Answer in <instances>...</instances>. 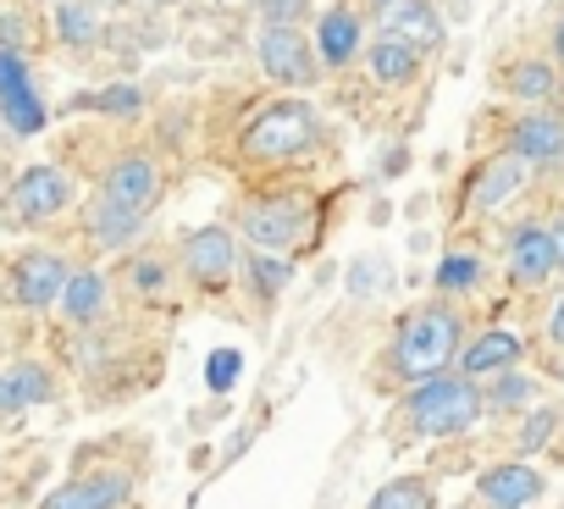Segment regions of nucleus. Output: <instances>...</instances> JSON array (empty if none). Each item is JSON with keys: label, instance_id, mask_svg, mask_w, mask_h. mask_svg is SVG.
Here are the masks:
<instances>
[{"label": "nucleus", "instance_id": "dca6fc26", "mask_svg": "<svg viewBox=\"0 0 564 509\" xmlns=\"http://www.w3.org/2000/svg\"><path fill=\"white\" fill-rule=\"evenodd\" d=\"M133 498V476L122 470H95V476H78L67 487H56L45 498V509H122Z\"/></svg>", "mask_w": 564, "mask_h": 509}, {"label": "nucleus", "instance_id": "4be33fe9", "mask_svg": "<svg viewBox=\"0 0 564 509\" xmlns=\"http://www.w3.org/2000/svg\"><path fill=\"white\" fill-rule=\"evenodd\" d=\"M243 283H249V300L260 294V316H265L276 305L282 283H289V261L271 254V249H243Z\"/></svg>", "mask_w": 564, "mask_h": 509}, {"label": "nucleus", "instance_id": "473e14b6", "mask_svg": "<svg viewBox=\"0 0 564 509\" xmlns=\"http://www.w3.org/2000/svg\"><path fill=\"white\" fill-rule=\"evenodd\" d=\"M558 448H564V421H558Z\"/></svg>", "mask_w": 564, "mask_h": 509}, {"label": "nucleus", "instance_id": "7ed1b4c3", "mask_svg": "<svg viewBox=\"0 0 564 509\" xmlns=\"http://www.w3.org/2000/svg\"><path fill=\"white\" fill-rule=\"evenodd\" d=\"M481 410H487L481 382H470V377H459V371H454V377L437 371V377L404 388L399 421H404L410 437H459V432H470V426L481 421Z\"/></svg>", "mask_w": 564, "mask_h": 509}, {"label": "nucleus", "instance_id": "9d476101", "mask_svg": "<svg viewBox=\"0 0 564 509\" xmlns=\"http://www.w3.org/2000/svg\"><path fill=\"white\" fill-rule=\"evenodd\" d=\"M67 278H73V272H67L62 254L29 249V254H18V261H12V300H18L23 311H45V305L62 300Z\"/></svg>", "mask_w": 564, "mask_h": 509}, {"label": "nucleus", "instance_id": "f8f14e48", "mask_svg": "<svg viewBox=\"0 0 564 509\" xmlns=\"http://www.w3.org/2000/svg\"><path fill=\"white\" fill-rule=\"evenodd\" d=\"M553 272H558V238H553V227L520 221V227L509 232V278H514L520 289H542Z\"/></svg>", "mask_w": 564, "mask_h": 509}, {"label": "nucleus", "instance_id": "bb28decb", "mask_svg": "<svg viewBox=\"0 0 564 509\" xmlns=\"http://www.w3.org/2000/svg\"><path fill=\"white\" fill-rule=\"evenodd\" d=\"M465 283H481V261H465V254H459V261L443 267L437 289H443V294H465Z\"/></svg>", "mask_w": 564, "mask_h": 509}, {"label": "nucleus", "instance_id": "6e6552de", "mask_svg": "<svg viewBox=\"0 0 564 509\" xmlns=\"http://www.w3.org/2000/svg\"><path fill=\"white\" fill-rule=\"evenodd\" d=\"M547 492V476L531 459H503L476 476V503L481 509H531Z\"/></svg>", "mask_w": 564, "mask_h": 509}, {"label": "nucleus", "instance_id": "7c9ffc66", "mask_svg": "<svg viewBox=\"0 0 564 509\" xmlns=\"http://www.w3.org/2000/svg\"><path fill=\"white\" fill-rule=\"evenodd\" d=\"M547 45H553V62L564 67V12L553 18V40H547Z\"/></svg>", "mask_w": 564, "mask_h": 509}, {"label": "nucleus", "instance_id": "1a4fd4ad", "mask_svg": "<svg viewBox=\"0 0 564 509\" xmlns=\"http://www.w3.org/2000/svg\"><path fill=\"white\" fill-rule=\"evenodd\" d=\"M0 117L12 122V133H40L45 128V100L34 95L29 62L12 45H0Z\"/></svg>", "mask_w": 564, "mask_h": 509}, {"label": "nucleus", "instance_id": "20e7f679", "mask_svg": "<svg viewBox=\"0 0 564 509\" xmlns=\"http://www.w3.org/2000/svg\"><path fill=\"white\" fill-rule=\"evenodd\" d=\"M254 62H260V73L271 78V84H282V89H294V95H305L311 84H322V51L300 34V29H260V40H254Z\"/></svg>", "mask_w": 564, "mask_h": 509}, {"label": "nucleus", "instance_id": "5701e85b", "mask_svg": "<svg viewBox=\"0 0 564 509\" xmlns=\"http://www.w3.org/2000/svg\"><path fill=\"white\" fill-rule=\"evenodd\" d=\"M366 509H437V487L426 476H393L371 492Z\"/></svg>", "mask_w": 564, "mask_h": 509}, {"label": "nucleus", "instance_id": "393cba45", "mask_svg": "<svg viewBox=\"0 0 564 509\" xmlns=\"http://www.w3.org/2000/svg\"><path fill=\"white\" fill-rule=\"evenodd\" d=\"M56 34H62V45L89 51L100 40V12L84 7V0H62V7H56Z\"/></svg>", "mask_w": 564, "mask_h": 509}, {"label": "nucleus", "instance_id": "39448f33", "mask_svg": "<svg viewBox=\"0 0 564 509\" xmlns=\"http://www.w3.org/2000/svg\"><path fill=\"white\" fill-rule=\"evenodd\" d=\"M305 199L300 194H282V199H249L243 210H238V232H243V243L249 249H271V254H289V249H300V238H305Z\"/></svg>", "mask_w": 564, "mask_h": 509}, {"label": "nucleus", "instance_id": "f257e3e1", "mask_svg": "<svg viewBox=\"0 0 564 509\" xmlns=\"http://www.w3.org/2000/svg\"><path fill=\"white\" fill-rule=\"evenodd\" d=\"M459 344H465V316H459L448 300H426V305H415V311L399 322L388 355L377 360V382H388V388H415V382L448 371L454 355H459Z\"/></svg>", "mask_w": 564, "mask_h": 509}, {"label": "nucleus", "instance_id": "aec40b11", "mask_svg": "<svg viewBox=\"0 0 564 509\" xmlns=\"http://www.w3.org/2000/svg\"><path fill=\"white\" fill-rule=\"evenodd\" d=\"M56 393V382H51V371L45 366H7L0 371V415H12V410H29V404H45Z\"/></svg>", "mask_w": 564, "mask_h": 509}, {"label": "nucleus", "instance_id": "72a5a7b5", "mask_svg": "<svg viewBox=\"0 0 564 509\" xmlns=\"http://www.w3.org/2000/svg\"><path fill=\"white\" fill-rule=\"evenodd\" d=\"M144 7H166V0H144Z\"/></svg>", "mask_w": 564, "mask_h": 509}, {"label": "nucleus", "instance_id": "b1692460", "mask_svg": "<svg viewBox=\"0 0 564 509\" xmlns=\"http://www.w3.org/2000/svg\"><path fill=\"white\" fill-rule=\"evenodd\" d=\"M62 311H67L73 322H95V316L106 311V278H100V272H78V278H67V289H62Z\"/></svg>", "mask_w": 564, "mask_h": 509}, {"label": "nucleus", "instance_id": "ddd939ff", "mask_svg": "<svg viewBox=\"0 0 564 509\" xmlns=\"http://www.w3.org/2000/svg\"><path fill=\"white\" fill-rule=\"evenodd\" d=\"M520 355H525V338H520L514 327H481L470 344H459L454 371H459V377H470V382H487V377H498V371L520 366Z\"/></svg>", "mask_w": 564, "mask_h": 509}, {"label": "nucleus", "instance_id": "a211bd4d", "mask_svg": "<svg viewBox=\"0 0 564 509\" xmlns=\"http://www.w3.org/2000/svg\"><path fill=\"white\" fill-rule=\"evenodd\" d=\"M382 34L415 45L421 56L443 45V18L426 7V0H388V12H382Z\"/></svg>", "mask_w": 564, "mask_h": 509}, {"label": "nucleus", "instance_id": "0eeeda50", "mask_svg": "<svg viewBox=\"0 0 564 509\" xmlns=\"http://www.w3.org/2000/svg\"><path fill=\"white\" fill-rule=\"evenodd\" d=\"M238 267H243V249H238V238H232L227 227H199V232H188V243H183L188 289H199V294H221V289L232 283Z\"/></svg>", "mask_w": 564, "mask_h": 509}, {"label": "nucleus", "instance_id": "a878e982", "mask_svg": "<svg viewBox=\"0 0 564 509\" xmlns=\"http://www.w3.org/2000/svg\"><path fill=\"white\" fill-rule=\"evenodd\" d=\"M311 12V0H260V23L265 29H300Z\"/></svg>", "mask_w": 564, "mask_h": 509}, {"label": "nucleus", "instance_id": "412c9836", "mask_svg": "<svg viewBox=\"0 0 564 509\" xmlns=\"http://www.w3.org/2000/svg\"><path fill=\"white\" fill-rule=\"evenodd\" d=\"M503 89H509L514 100L547 106V100L558 95V62H553V56H525V62H514V67L503 73Z\"/></svg>", "mask_w": 564, "mask_h": 509}, {"label": "nucleus", "instance_id": "cd10ccee", "mask_svg": "<svg viewBox=\"0 0 564 509\" xmlns=\"http://www.w3.org/2000/svg\"><path fill=\"white\" fill-rule=\"evenodd\" d=\"M558 421H564V415H553V410H536V415H531V426L520 432V454H531L542 437H553V432H558Z\"/></svg>", "mask_w": 564, "mask_h": 509}, {"label": "nucleus", "instance_id": "f3484780", "mask_svg": "<svg viewBox=\"0 0 564 509\" xmlns=\"http://www.w3.org/2000/svg\"><path fill=\"white\" fill-rule=\"evenodd\" d=\"M366 73L377 89H410V84H421V51L393 34H377L366 45Z\"/></svg>", "mask_w": 564, "mask_h": 509}, {"label": "nucleus", "instance_id": "4468645a", "mask_svg": "<svg viewBox=\"0 0 564 509\" xmlns=\"http://www.w3.org/2000/svg\"><path fill=\"white\" fill-rule=\"evenodd\" d=\"M509 150L531 166V172H558L564 166V117L558 111H525L509 128Z\"/></svg>", "mask_w": 564, "mask_h": 509}, {"label": "nucleus", "instance_id": "423d86ee", "mask_svg": "<svg viewBox=\"0 0 564 509\" xmlns=\"http://www.w3.org/2000/svg\"><path fill=\"white\" fill-rule=\"evenodd\" d=\"M161 166H155V155H144V150H133V155H117L111 166H106V177H100V205H111V210H122V216H150L155 210V199H161Z\"/></svg>", "mask_w": 564, "mask_h": 509}, {"label": "nucleus", "instance_id": "f704fd0d", "mask_svg": "<svg viewBox=\"0 0 564 509\" xmlns=\"http://www.w3.org/2000/svg\"><path fill=\"white\" fill-rule=\"evenodd\" d=\"M558 382H564V360H558Z\"/></svg>", "mask_w": 564, "mask_h": 509}, {"label": "nucleus", "instance_id": "c85d7f7f", "mask_svg": "<svg viewBox=\"0 0 564 509\" xmlns=\"http://www.w3.org/2000/svg\"><path fill=\"white\" fill-rule=\"evenodd\" d=\"M100 106H106L111 117H128V111H139V89H106Z\"/></svg>", "mask_w": 564, "mask_h": 509}, {"label": "nucleus", "instance_id": "6ab92c4d", "mask_svg": "<svg viewBox=\"0 0 564 509\" xmlns=\"http://www.w3.org/2000/svg\"><path fill=\"white\" fill-rule=\"evenodd\" d=\"M316 51H322V67H349V62L366 51V23H360V12L333 7V12L316 23Z\"/></svg>", "mask_w": 564, "mask_h": 509}, {"label": "nucleus", "instance_id": "c756f323", "mask_svg": "<svg viewBox=\"0 0 564 509\" xmlns=\"http://www.w3.org/2000/svg\"><path fill=\"white\" fill-rule=\"evenodd\" d=\"M542 338H547L553 349H564V294L553 300V311H547V327H542Z\"/></svg>", "mask_w": 564, "mask_h": 509}, {"label": "nucleus", "instance_id": "f03ea898", "mask_svg": "<svg viewBox=\"0 0 564 509\" xmlns=\"http://www.w3.org/2000/svg\"><path fill=\"white\" fill-rule=\"evenodd\" d=\"M322 144V111L305 100V95H282V100H265L243 133H238V161L249 172H282L305 161L311 150Z\"/></svg>", "mask_w": 564, "mask_h": 509}, {"label": "nucleus", "instance_id": "2eb2a0df", "mask_svg": "<svg viewBox=\"0 0 564 509\" xmlns=\"http://www.w3.org/2000/svg\"><path fill=\"white\" fill-rule=\"evenodd\" d=\"M67 205H73V183H67V172H56V166H29V172L12 183V210H18L23 221H56Z\"/></svg>", "mask_w": 564, "mask_h": 509}, {"label": "nucleus", "instance_id": "2f4dec72", "mask_svg": "<svg viewBox=\"0 0 564 509\" xmlns=\"http://www.w3.org/2000/svg\"><path fill=\"white\" fill-rule=\"evenodd\" d=\"M553 238H558V267H564V221L553 227Z\"/></svg>", "mask_w": 564, "mask_h": 509}, {"label": "nucleus", "instance_id": "9b49d317", "mask_svg": "<svg viewBox=\"0 0 564 509\" xmlns=\"http://www.w3.org/2000/svg\"><path fill=\"white\" fill-rule=\"evenodd\" d=\"M525 183H531V166H525L514 150H498V155H487V161L470 172V183H465V210H498L503 199H520Z\"/></svg>", "mask_w": 564, "mask_h": 509}]
</instances>
